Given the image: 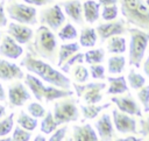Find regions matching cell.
Instances as JSON below:
<instances>
[{
    "mask_svg": "<svg viewBox=\"0 0 149 141\" xmlns=\"http://www.w3.org/2000/svg\"><path fill=\"white\" fill-rule=\"evenodd\" d=\"M127 31L130 35L129 54H128L129 65L139 69L142 64V61L144 58V54L149 43V33L137 27L127 28Z\"/></svg>",
    "mask_w": 149,
    "mask_h": 141,
    "instance_id": "cell-4",
    "label": "cell"
},
{
    "mask_svg": "<svg viewBox=\"0 0 149 141\" xmlns=\"http://www.w3.org/2000/svg\"><path fill=\"white\" fill-rule=\"evenodd\" d=\"M61 7L64 9V14L68 15V17L77 23L83 24L84 23V15H83V5L79 0H66L59 3Z\"/></svg>",
    "mask_w": 149,
    "mask_h": 141,
    "instance_id": "cell-15",
    "label": "cell"
},
{
    "mask_svg": "<svg viewBox=\"0 0 149 141\" xmlns=\"http://www.w3.org/2000/svg\"><path fill=\"white\" fill-rule=\"evenodd\" d=\"M77 97H83L86 104H98L102 100L101 91L105 89L106 84L101 82H91V83H72Z\"/></svg>",
    "mask_w": 149,
    "mask_h": 141,
    "instance_id": "cell-7",
    "label": "cell"
},
{
    "mask_svg": "<svg viewBox=\"0 0 149 141\" xmlns=\"http://www.w3.org/2000/svg\"><path fill=\"white\" fill-rule=\"evenodd\" d=\"M52 115L56 122L58 124V126L77 121L79 119V112H78L77 103L72 98V96L62 98V100H57L54 104Z\"/></svg>",
    "mask_w": 149,
    "mask_h": 141,
    "instance_id": "cell-5",
    "label": "cell"
},
{
    "mask_svg": "<svg viewBox=\"0 0 149 141\" xmlns=\"http://www.w3.org/2000/svg\"><path fill=\"white\" fill-rule=\"evenodd\" d=\"M107 51L109 54H123L126 51V38L121 35L112 36L107 40Z\"/></svg>",
    "mask_w": 149,
    "mask_h": 141,
    "instance_id": "cell-25",
    "label": "cell"
},
{
    "mask_svg": "<svg viewBox=\"0 0 149 141\" xmlns=\"http://www.w3.org/2000/svg\"><path fill=\"white\" fill-rule=\"evenodd\" d=\"M5 115H6V106L0 105V119L2 117H5Z\"/></svg>",
    "mask_w": 149,
    "mask_h": 141,
    "instance_id": "cell-49",
    "label": "cell"
},
{
    "mask_svg": "<svg viewBox=\"0 0 149 141\" xmlns=\"http://www.w3.org/2000/svg\"><path fill=\"white\" fill-rule=\"evenodd\" d=\"M125 65H126V58L121 54H118V55L108 58L107 71L112 75H119L123 71Z\"/></svg>",
    "mask_w": 149,
    "mask_h": 141,
    "instance_id": "cell-27",
    "label": "cell"
},
{
    "mask_svg": "<svg viewBox=\"0 0 149 141\" xmlns=\"http://www.w3.org/2000/svg\"><path fill=\"white\" fill-rule=\"evenodd\" d=\"M40 22L52 31L58 30L65 22V14L62 10L61 5L56 3L54 6H49L40 12Z\"/></svg>",
    "mask_w": 149,
    "mask_h": 141,
    "instance_id": "cell-8",
    "label": "cell"
},
{
    "mask_svg": "<svg viewBox=\"0 0 149 141\" xmlns=\"http://www.w3.org/2000/svg\"><path fill=\"white\" fill-rule=\"evenodd\" d=\"M80 49V45L76 42H72V43H65V44H62L58 49V54H57V61H56V64L57 66H61L71 55H73L74 52L79 51Z\"/></svg>",
    "mask_w": 149,
    "mask_h": 141,
    "instance_id": "cell-23",
    "label": "cell"
},
{
    "mask_svg": "<svg viewBox=\"0 0 149 141\" xmlns=\"http://www.w3.org/2000/svg\"><path fill=\"white\" fill-rule=\"evenodd\" d=\"M17 125L29 132H33L37 127V119L31 117L30 114H27L23 111H20L19 118H17Z\"/></svg>",
    "mask_w": 149,
    "mask_h": 141,
    "instance_id": "cell-28",
    "label": "cell"
},
{
    "mask_svg": "<svg viewBox=\"0 0 149 141\" xmlns=\"http://www.w3.org/2000/svg\"><path fill=\"white\" fill-rule=\"evenodd\" d=\"M57 36L62 41H73L78 37V31L74 28V26L69 22L61 27V29L57 33Z\"/></svg>",
    "mask_w": 149,
    "mask_h": 141,
    "instance_id": "cell-30",
    "label": "cell"
},
{
    "mask_svg": "<svg viewBox=\"0 0 149 141\" xmlns=\"http://www.w3.org/2000/svg\"><path fill=\"white\" fill-rule=\"evenodd\" d=\"M6 99V93H5V89L3 86L0 84V101H5Z\"/></svg>",
    "mask_w": 149,
    "mask_h": 141,
    "instance_id": "cell-48",
    "label": "cell"
},
{
    "mask_svg": "<svg viewBox=\"0 0 149 141\" xmlns=\"http://www.w3.org/2000/svg\"><path fill=\"white\" fill-rule=\"evenodd\" d=\"M22 54H23V48L12 36L5 35L1 38V44H0L1 56H3L5 58H9V59H16Z\"/></svg>",
    "mask_w": 149,
    "mask_h": 141,
    "instance_id": "cell-14",
    "label": "cell"
},
{
    "mask_svg": "<svg viewBox=\"0 0 149 141\" xmlns=\"http://www.w3.org/2000/svg\"><path fill=\"white\" fill-rule=\"evenodd\" d=\"M127 82H128L129 86L132 89H134V90H139L143 85H146V78H144V76H142L139 72H136L135 70H130L128 72Z\"/></svg>",
    "mask_w": 149,
    "mask_h": 141,
    "instance_id": "cell-32",
    "label": "cell"
},
{
    "mask_svg": "<svg viewBox=\"0 0 149 141\" xmlns=\"http://www.w3.org/2000/svg\"><path fill=\"white\" fill-rule=\"evenodd\" d=\"M137 133L140 135L143 136V139H148L149 140V117L146 119H141L140 120V128L137 129Z\"/></svg>",
    "mask_w": 149,
    "mask_h": 141,
    "instance_id": "cell-42",
    "label": "cell"
},
{
    "mask_svg": "<svg viewBox=\"0 0 149 141\" xmlns=\"http://www.w3.org/2000/svg\"><path fill=\"white\" fill-rule=\"evenodd\" d=\"M72 76H73V78H74V80L77 83H85V82L88 80L90 71L84 65H81L80 63H78V64H74L73 65Z\"/></svg>",
    "mask_w": 149,
    "mask_h": 141,
    "instance_id": "cell-34",
    "label": "cell"
},
{
    "mask_svg": "<svg viewBox=\"0 0 149 141\" xmlns=\"http://www.w3.org/2000/svg\"><path fill=\"white\" fill-rule=\"evenodd\" d=\"M30 138H31V132L22 128L21 126H17L14 128L12 140H14V141H29Z\"/></svg>",
    "mask_w": 149,
    "mask_h": 141,
    "instance_id": "cell-38",
    "label": "cell"
},
{
    "mask_svg": "<svg viewBox=\"0 0 149 141\" xmlns=\"http://www.w3.org/2000/svg\"><path fill=\"white\" fill-rule=\"evenodd\" d=\"M111 103L115 104L116 107L119 108V111L127 113L129 115H136V117H142V108L141 106L136 103V100L130 96V94H126V96H114L111 98Z\"/></svg>",
    "mask_w": 149,
    "mask_h": 141,
    "instance_id": "cell-11",
    "label": "cell"
},
{
    "mask_svg": "<svg viewBox=\"0 0 149 141\" xmlns=\"http://www.w3.org/2000/svg\"><path fill=\"white\" fill-rule=\"evenodd\" d=\"M105 58V50L102 48L90 49L84 52V62L87 64H97L101 63Z\"/></svg>",
    "mask_w": 149,
    "mask_h": 141,
    "instance_id": "cell-31",
    "label": "cell"
},
{
    "mask_svg": "<svg viewBox=\"0 0 149 141\" xmlns=\"http://www.w3.org/2000/svg\"><path fill=\"white\" fill-rule=\"evenodd\" d=\"M119 8L116 5H109V6H102V12H101V17L105 21H112L118 17Z\"/></svg>",
    "mask_w": 149,
    "mask_h": 141,
    "instance_id": "cell-37",
    "label": "cell"
},
{
    "mask_svg": "<svg viewBox=\"0 0 149 141\" xmlns=\"http://www.w3.org/2000/svg\"><path fill=\"white\" fill-rule=\"evenodd\" d=\"M66 133H68V126L66 125H64L62 127H57L52 132L51 136L49 138V141H62L66 136Z\"/></svg>",
    "mask_w": 149,
    "mask_h": 141,
    "instance_id": "cell-41",
    "label": "cell"
},
{
    "mask_svg": "<svg viewBox=\"0 0 149 141\" xmlns=\"http://www.w3.org/2000/svg\"><path fill=\"white\" fill-rule=\"evenodd\" d=\"M6 13L9 19L19 23L33 26L37 23V10L28 3L12 2L6 7Z\"/></svg>",
    "mask_w": 149,
    "mask_h": 141,
    "instance_id": "cell-6",
    "label": "cell"
},
{
    "mask_svg": "<svg viewBox=\"0 0 149 141\" xmlns=\"http://www.w3.org/2000/svg\"><path fill=\"white\" fill-rule=\"evenodd\" d=\"M83 15L87 23H94L100 16V5L94 0H86L83 3Z\"/></svg>",
    "mask_w": 149,
    "mask_h": 141,
    "instance_id": "cell-20",
    "label": "cell"
},
{
    "mask_svg": "<svg viewBox=\"0 0 149 141\" xmlns=\"http://www.w3.org/2000/svg\"><path fill=\"white\" fill-rule=\"evenodd\" d=\"M98 35L94 28L92 27H84L79 35V43L81 47L85 48H93L97 43Z\"/></svg>",
    "mask_w": 149,
    "mask_h": 141,
    "instance_id": "cell-24",
    "label": "cell"
},
{
    "mask_svg": "<svg viewBox=\"0 0 149 141\" xmlns=\"http://www.w3.org/2000/svg\"><path fill=\"white\" fill-rule=\"evenodd\" d=\"M107 82H108L109 86H108V90L106 91V94L118 96V94L126 93L128 91V85H127L126 78L123 76L107 77Z\"/></svg>",
    "mask_w": 149,
    "mask_h": 141,
    "instance_id": "cell-21",
    "label": "cell"
},
{
    "mask_svg": "<svg viewBox=\"0 0 149 141\" xmlns=\"http://www.w3.org/2000/svg\"><path fill=\"white\" fill-rule=\"evenodd\" d=\"M9 1H10V2H12V1H14V0H9Z\"/></svg>",
    "mask_w": 149,
    "mask_h": 141,
    "instance_id": "cell-53",
    "label": "cell"
},
{
    "mask_svg": "<svg viewBox=\"0 0 149 141\" xmlns=\"http://www.w3.org/2000/svg\"><path fill=\"white\" fill-rule=\"evenodd\" d=\"M40 126H41L40 129H41V132L43 134H51L58 127V124L56 122V120H55L51 111L45 112V114H44V117H43Z\"/></svg>",
    "mask_w": 149,
    "mask_h": 141,
    "instance_id": "cell-29",
    "label": "cell"
},
{
    "mask_svg": "<svg viewBox=\"0 0 149 141\" xmlns=\"http://www.w3.org/2000/svg\"><path fill=\"white\" fill-rule=\"evenodd\" d=\"M13 126H14V113H10L9 115L0 120V136L8 135L12 132Z\"/></svg>",
    "mask_w": 149,
    "mask_h": 141,
    "instance_id": "cell-35",
    "label": "cell"
},
{
    "mask_svg": "<svg viewBox=\"0 0 149 141\" xmlns=\"http://www.w3.org/2000/svg\"><path fill=\"white\" fill-rule=\"evenodd\" d=\"M112 120L114 125V129H116L121 134H139L137 133V122L132 115L123 113L116 108L112 111Z\"/></svg>",
    "mask_w": 149,
    "mask_h": 141,
    "instance_id": "cell-9",
    "label": "cell"
},
{
    "mask_svg": "<svg viewBox=\"0 0 149 141\" xmlns=\"http://www.w3.org/2000/svg\"><path fill=\"white\" fill-rule=\"evenodd\" d=\"M123 19L146 31H149V7L143 0H118Z\"/></svg>",
    "mask_w": 149,
    "mask_h": 141,
    "instance_id": "cell-3",
    "label": "cell"
},
{
    "mask_svg": "<svg viewBox=\"0 0 149 141\" xmlns=\"http://www.w3.org/2000/svg\"><path fill=\"white\" fill-rule=\"evenodd\" d=\"M142 139L140 138H136V136H127V138H123V139H118V141H141Z\"/></svg>",
    "mask_w": 149,
    "mask_h": 141,
    "instance_id": "cell-47",
    "label": "cell"
},
{
    "mask_svg": "<svg viewBox=\"0 0 149 141\" xmlns=\"http://www.w3.org/2000/svg\"><path fill=\"white\" fill-rule=\"evenodd\" d=\"M137 98L144 110L146 113H149V84L143 85L141 89H139Z\"/></svg>",
    "mask_w": 149,
    "mask_h": 141,
    "instance_id": "cell-36",
    "label": "cell"
},
{
    "mask_svg": "<svg viewBox=\"0 0 149 141\" xmlns=\"http://www.w3.org/2000/svg\"><path fill=\"white\" fill-rule=\"evenodd\" d=\"M28 113L34 118H43L45 114V108L40 103H30L27 107Z\"/></svg>",
    "mask_w": 149,
    "mask_h": 141,
    "instance_id": "cell-39",
    "label": "cell"
},
{
    "mask_svg": "<svg viewBox=\"0 0 149 141\" xmlns=\"http://www.w3.org/2000/svg\"><path fill=\"white\" fill-rule=\"evenodd\" d=\"M30 99V93L26 85L21 82H15L8 87V101L10 107L22 106Z\"/></svg>",
    "mask_w": 149,
    "mask_h": 141,
    "instance_id": "cell-12",
    "label": "cell"
},
{
    "mask_svg": "<svg viewBox=\"0 0 149 141\" xmlns=\"http://www.w3.org/2000/svg\"><path fill=\"white\" fill-rule=\"evenodd\" d=\"M24 85L31 91L33 96L37 101H42L43 99V92L45 85L43 84L42 79H40L37 76L33 73H27L24 75Z\"/></svg>",
    "mask_w": 149,
    "mask_h": 141,
    "instance_id": "cell-19",
    "label": "cell"
},
{
    "mask_svg": "<svg viewBox=\"0 0 149 141\" xmlns=\"http://www.w3.org/2000/svg\"><path fill=\"white\" fill-rule=\"evenodd\" d=\"M7 34L12 36L19 44H24L30 42L34 36V31L30 27L14 21L7 24Z\"/></svg>",
    "mask_w": 149,
    "mask_h": 141,
    "instance_id": "cell-13",
    "label": "cell"
},
{
    "mask_svg": "<svg viewBox=\"0 0 149 141\" xmlns=\"http://www.w3.org/2000/svg\"><path fill=\"white\" fill-rule=\"evenodd\" d=\"M7 26V17L5 15V8H3V0H0V27Z\"/></svg>",
    "mask_w": 149,
    "mask_h": 141,
    "instance_id": "cell-44",
    "label": "cell"
},
{
    "mask_svg": "<svg viewBox=\"0 0 149 141\" xmlns=\"http://www.w3.org/2000/svg\"><path fill=\"white\" fill-rule=\"evenodd\" d=\"M34 140H35V141H45L47 139H45V136H44V135L38 134V135H36V136L34 138Z\"/></svg>",
    "mask_w": 149,
    "mask_h": 141,
    "instance_id": "cell-50",
    "label": "cell"
},
{
    "mask_svg": "<svg viewBox=\"0 0 149 141\" xmlns=\"http://www.w3.org/2000/svg\"><path fill=\"white\" fill-rule=\"evenodd\" d=\"M146 3L148 5V7H149V0H146Z\"/></svg>",
    "mask_w": 149,
    "mask_h": 141,
    "instance_id": "cell-51",
    "label": "cell"
},
{
    "mask_svg": "<svg viewBox=\"0 0 149 141\" xmlns=\"http://www.w3.org/2000/svg\"><path fill=\"white\" fill-rule=\"evenodd\" d=\"M23 77L24 73L19 65L5 58H0V79L12 80V79H22Z\"/></svg>",
    "mask_w": 149,
    "mask_h": 141,
    "instance_id": "cell-17",
    "label": "cell"
},
{
    "mask_svg": "<svg viewBox=\"0 0 149 141\" xmlns=\"http://www.w3.org/2000/svg\"><path fill=\"white\" fill-rule=\"evenodd\" d=\"M29 52L41 59H47L51 63L57 61V40L54 31L47 26H40L34 33V40L28 45Z\"/></svg>",
    "mask_w": 149,
    "mask_h": 141,
    "instance_id": "cell-2",
    "label": "cell"
},
{
    "mask_svg": "<svg viewBox=\"0 0 149 141\" xmlns=\"http://www.w3.org/2000/svg\"><path fill=\"white\" fill-rule=\"evenodd\" d=\"M90 75L94 79H104L105 78V68L101 63L90 64Z\"/></svg>",
    "mask_w": 149,
    "mask_h": 141,
    "instance_id": "cell-40",
    "label": "cell"
},
{
    "mask_svg": "<svg viewBox=\"0 0 149 141\" xmlns=\"http://www.w3.org/2000/svg\"><path fill=\"white\" fill-rule=\"evenodd\" d=\"M111 106V103H106L102 105H98V104H86V105H80V111L81 114L84 117V119H94L101 111H104L105 108H108Z\"/></svg>",
    "mask_w": 149,
    "mask_h": 141,
    "instance_id": "cell-26",
    "label": "cell"
},
{
    "mask_svg": "<svg viewBox=\"0 0 149 141\" xmlns=\"http://www.w3.org/2000/svg\"><path fill=\"white\" fill-rule=\"evenodd\" d=\"M118 0H99L100 6H109V5H116Z\"/></svg>",
    "mask_w": 149,
    "mask_h": 141,
    "instance_id": "cell-45",
    "label": "cell"
},
{
    "mask_svg": "<svg viewBox=\"0 0 149 141\" xmlns=\"http://www.w3.org/2000/svg\"><path fill=\"white\" fill-rule=\"evenodd\" d=\"M143 72L147 77H149V56L146 58L144 64H143Z\"/></svg>",
    "mask_w": 149,
    "mask_h": 141,
    "instance_id": "cell-46",
    "label": "cell"
},
{
    "mask_svg": "<svg viewBox=\"0 0 149 141\" xmlns=\"http://www.w3.org/2000/svg\"><path fill=\"white\" fill-rule=\"evenodd\" d=\"M0 40H1V33H0Z\"/></svg>",
    "mask_w": 149,
    "mask_h": 141,
    "instance_id": "cell-52",
    "label": "cell"
},
{
    "mask_svg": "<svg viewBox=\"0 0 149 141\" xmlns=\"http://www.w3.org/2000/svg\"><path fill=\"white\" fill-rule=\"evenodd\" d=\"M84 62V54L83 52H74L73 55H71L59 68H61V71L63 73H69L70 72V69L74 65V64H78V63H83Z\"/></svg>",
    "mask_w": 149,
    "mask_h": 141,
    "instance_id": "cell-33",
    "label": "cell"
},
{
    "mask_svg": "<svg viewBox=\"0 0 149 141\" xmlns=\"http://www.w3.org/2000/svg\"><path fill=\"white\" fill-rule=\"evenodd\" d=\"M94 127L98 132V135L101 140L107 141L112 140L114 136V125L111 115L108 113H104L100 115V118L95 121Z\"/></svg>",
    "mask_w": 149,
    "mask_h": 141,
    "instance_id": "cell-16",
    "label": "cell"
},
{
    "mask_svg": "<svg viewBox=\"0 0 149 141\" xmlns=\"http://www.w3.org/2000/svg\"><path fill=\"white\" fill-rule=\"evenodd\" d=\"M125 24L126 23L123 20H112V21H107L106 23H101L97 26L95 31L100 38V42L102 43L107 41L109 37L115 35H122L127 30Z\"/></svg>",
    "mask_w": 149,
    "mask_h": 141,
    "instance_id": "cell-10",
    "label": "cell"
},
{
    "mask_svg": "<svg viewBox=\"0 0 149 141\" xmlns=\"http://www.w3.org/2000/svg\"><path fill=\"white\" fill-rule=\"evenodd\" d=\"M71 96H73V91H71L70 89H61L50 84L44 87V92H43V99H45L47 103H50L55 99L71 97Z\"/></svg>",
    "mask_w": 149,
    "mask_h": 141,
    "instance_id": "cell-22",
    "label": "cell"
},
{
    "mask_svg": "<svg viewBox=\"0 0 149 141\" xmlns=\"http://www.w3.org/2000/svg\"><path fill=\"white\" fill-rule=\"evenodd\" d=\"M98 134L90 124L73 126L72 127V138L74 141H98Z\"/></svg>",
    "mask_w": 149,
    "mask_h": 141,
    "instance_id": "cell-18",
    "label": "cell"
},
{
    "mask_svg": "<svg viewBox=\"0 0 149 141\" xmlns=\"http://www.w3.org/2000/svg\"><path fill=\"white\" fill-rule=\"evenodd\" d=\"M22 1L28 5H34V6H45V5L54 2V0H22Z\"/></svg>",
    "mask_w": 149,
    "mask_h": 141,
    "instance_id": "cell-43",
    "label": "cell"
},
{
    "mask_svg": "<svg viewBox=\"0 0 149 141\" xmlns=\"http://www.w3.org/2000/svg\"><path fill=\"white\" fill-rule=\"evenodd\" d=\"M20 65L50 85H54L61 89H70L72 84L70 78L65 76L62 71L54 69L50 64L42 61L41 58L33 56L30 52L26 54L23 59L20 62Z\"/></svg>",
    "mask_w": 149,
    "mask_h": 141,
    "instance_id": "cell-1",
    "label": "cell"
}]
</instances>
